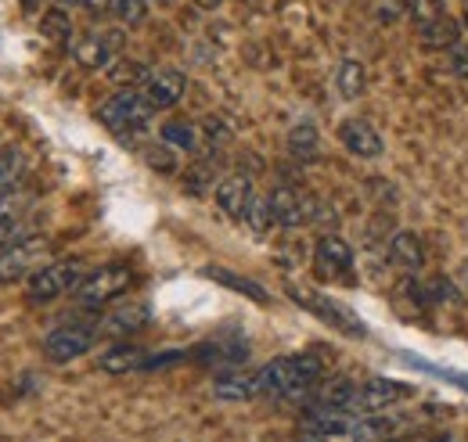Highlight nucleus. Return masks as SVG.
I'll return each instance as SVG.
<instances>
[{"label":"nucleus","mask_w":468,"mask_h":442,"mask_svg":"<svg viewBox=\"0 0 468 442\" xmlns=\"http://www.w3.org/2000/svg\"><path fill=\"white\" fill-rule=\"evenodd\" d=\"M267 198H271V209H274V223H278L282 230H299V226L314 223L317 205H321L314 195H306L303 187H292V184L274 187Z\"/></svg>","instance_id":"7"},{"label":"nucleus","mask_w":468,"mask_h":442,"mask_svg":"<svg viewBox=\"0 0 468 442\" xmlns=\"http://www.w3.org/2000/svg\"><path fill=\"white\" fill-rule=\"evenodd\" d=\"M159 141L170 144L174 152L195 155V152L202 148V126H195V122H187V119H166V122L159 126Z\"/></svg>","instance_id":"21"},{"label":"nucleus","mask_w":468,"mask_h":442,"mask_svg":"<svg viewBox=\"0 0 468 442\" xmlns=\"http://www.w3.org/2000/svg\"><path fill=\"white\" fill-rule=\"evenodd\" d=\"M462 26H465V29H468V11H465V18H462Z\"/></svg>","instance_id":"41"},{"label":"nucleus","mask_w":468,"mask_h":442,"mask_svg":"<svg viewBox=\"0 0 468 442\" xmlns=\"http://www.w3.org/2000/svg\"><path fill=\"white\" fill-rule=\"evenodd\" d=\"M15 234H18V220L15 216H0V252L15 241Z\"/></svg>","instance_id":"34"},{"label":"nucleus","mask_w":468,"mask_h":442,"mask_svg":"<svg viewBox=\"0 0 468 442\" xmlns=\"http://www.w3.org/2000/svg\"><path fill=\"white\" fill-rule=\"evenodd\" d=\"M410 388L404 382H389V378H364L353 392L350 414H386L393 403L408 399Z\"/></svg>","instance_id":"9"},{"label":"nucleus","mask_w":468,"mask_h":442,"mask_svg":"<svg viewBox=\"0 0 468 442\" xmlns=\"http://www.w3.org/2000/svg\"><path fill=\"white\" fill-rule=\"evenodd\" d=\"M451 68H454V72H458V76H468V51L465 47H454V51H451Z\"/></svg>","instance_id":"35"},{"label":"nucleus","mask_w":468,"mask_h":442,"mask_svg":"<svg viewBox=\"0 0 468 442\" xmlns=\"http://www.w3.org/2000/svg\"><path fill=\"white\" fill-rule=\"evenodd\" d=\"M231 126L228 122H220V119H206V126H202V144H209V152H220V148H228L231 144Z\"/></svg>","instance_id":"32"},{"label":"nucleus","mask_w":468,"mask_h":442,"mask_svg":"<svg viewBox=\"0 0 468 442\" xmlns=\"http://www.w3.org/2000/svg\"><path fill=\"white\" fill-rule=\"evenodd\" d=\"M252 198H256V187H252V176H245V173H228V176H220V184H217V191H213V202H217L220 213L231 216V220H245V209H249Z\"/></svg>","instance_id":"13"},{"label":"nucleus","mask_w":468,"mask_h":442,"mask_svg":"<svg viewBox=\"0 0 468 442\" xmlns=\"http://www.w3.org/2000/svg\"><path fill=\"white\" fill-rule=\"evenodd\" d=\"M83 7L90 11V18H101V15L112 11V0H83Z\"/></svg>","instance_id":"36"},{"label":"nucleus","mask_w":468,"mask_h":442,"mask_svg":"<svg viewBox=\"0 0 468 442\" xmlns=\"http://www.w3.org/2000/svg\"><path fill=\"white\" fill-rule=\"evenodd\" d=\"M462 33H465V26L454 15H440L436 22L418 26V44L429 47V51H454L458 40H462Z\"/></svg>","instance_id":"19"},{"label":"nucleus","mask_w":468,"mask_h":442,"mask_svg":"<svg viewBox=\"0 0 468 442\" xmlns=\"http://www.w3.org/2000/svg\"><path fill=\"white\" fill-rule=\"evenodd\" d=\"M353 270V248L339 234H324L314 245V274L321 280H343Z\"/></svg>","instance_id":"11"},{"label":"nucleus","mask_w":468,"mask_h":442,"mask_svg":"<svg viewBox=\"0 0 468 442\" xmlns=\"http://www.w3.org/2000/svg\"><path fill=\"white\" fill-rule=\"evenodd\" d=\"M144 159H148V166L159 169V173H176V159H174V148L170 144H155V148H148L144 152Z\"/></svg>","instance_id":"33"},{"label":"nucleus","mask_w":468,"mask_h":442,"mask_svg":"<svg viewBox=\"0 0 468 442\" xmlns=\"http://www.w3.org/2000/svg\"><path fill=\"white\" fill-rule=\"evenodd\" d=\"M289 299L299 302L303 310H310L314 317H321L324 324H332V328H339L343 334H353V338H364V324L353 317L346 306H339L335 299H328V295H321V291H310V288H299V284H289Z\"/></svg>","instance_id":"6"},{"label":"nucleus","mask_w":468,"mask_h":442,"mask_svg":"<svg viewBox=\"0 0 468 442\" xmlns=\"http://www.w3.org/2000/svg\"><path fill=\"white\" fill-rule=\"evenodd\" d=\"M51 259V241L33 234V237H15L4 252H0V284H15V280H29L40 267H48Z\"/></svg>","instance_id":"4"},{"label":"nucleus","mask_w":468,"mask_h":442,"mask_svg":"<svg viewBox=\"0 0 468 442\" xmlns=\"http://www.w3.org/2000/svg\"><path fill=\"white\" fill-rule=\"evenodd\" d=\"M130 284H133V270L122 267V263H109V267L87 270V277L76 284L72 299H76V306H83V310H105V306H112L116 299L126 295Z\"/></svg>","instance_id":"2"},{"label":"nucleus","mask_w":468,"mask_h":442,"mask_svg":"<svg viewBox=\"0 0 468 442\" xmlns=\"http://www.w3.org/2000/svg\"><path fill=\"white\" fill-rule=\"evenodd\" d=\"M410 22L414 26H425V22H436L440 15H447V0H404Z\"/></svg>","instance_id":"31"},{"label":"nucleus","mask_w":468,"mask_h":442,"mask_svg":"<svg viewBox=\"0 0 468 442\" xmlns=\"http://www.w3.org/2000/svg\"><path fill=\"white\" fill-rule=\"evenodd\" d=\"M148 321H152V306L148 302H119L112 310H105L101 317H94V328H98V338L122 342L130 334L144 332Z\"/></svg>","instance_id":"8"},{"label":"nucleus","mask_w":468,"mask_h":442,"mask_svg":"<svg viewBox=\"0 0 468 442\" xmlns=\"http://www.w3.org/2000/svg\"><path fill=\"white\" fill-rule=\"evenodd\" d=\"M389 442H421V439H389Z\"/></svg>","instance_id":"40"},{"label":"nucleus","mask_w":468,"mask_h":442,"mask_svg":"<svg viewBox=\"0 0 468 442\" xmlns=\"http://www.w3.org/2000/svg\"><path fill=\"white\" fill-rule=\"evenodd\" d=\"M339 144L356 155V159H378L386 152V141L382 133L367 122V119H343L339 122Z\"/></svg>","instance_id":"14"},{"label":"nucleus","mask_w":468,"mask_h":442,"mask_svg":"<svg viewBox=\"0 0 468 442\" xmlns=\"http://www.w3.org/2000/svg\"><path fill=\"white\" fill-rule=\"evenodd\" d=\"M152 115H155V109L144 101V94H141L137 87L116 90V94L98 109L101 126H105L109 133H116L119 141H126V144L141 141V133L152 126Z\"/></svg>","instance_id":"1"},{"label":"nucleus","mask_w":468,"mask_h":442,"mask_svg":"<svg viewBox=\"0 0 468 442\" xmlns=\"http://www.w3.org/2000/svg\"><path fill=\"white\" fill-rule=\"evenodd\" d=\"M22 4H26V7H37V4H40V0H22Z\"/></svg>","instance_id":"39"},{"label":"nucleus","mask_w":468,"mask_h":442,"mask_svg":"<svg viewBox=\"0 0 468 442\" xmlns=\"http://www.w3.org/2000/svg\"><path fill=\"white\" fill-rule=\"evenodd\" d=\"M87 277V267L80 259H55L48 267H40L37 274L26 280V299L33 306H48L61 295L76 291V284Z\"/></svg>","instance_id":"3"},{"label":"nucleus","mask_w":468,"mask_h":442,"mask_svg":"<svg viewBox=\"0 0 468 442\" xmlns=\"http://www.w3.org/2000/svg\"><path fill=\"white\" fill-rule=\"evenodd\" d=\"M241 223H245L252 234H260V237H263V234H271V230L278 226V223H274V209H271V198H267V195H256V198L249 202L245 220Z\"/></svg>","instance_id":"27"},{"label":"nucleus","mask_w":468,"mask_h":442,"mask_svg":"<svg viewBox=\"0 0 468 442\" xmlns=\"http://www.w3.org/2000/svg\"><path fill=\"white\" fill-rule=\"evenodd\" d=\"M94 345H98L94 321H72V324H61L55 332H48V338H44V356L51 363H72V360L87 356Z\"/></svg>","instance_id":"5"},{"label":"nucleus","mask_w":468,"mask_h":442,"mask_svg":"<svg viewBox=\"0 0 468 442\" xmlns=\"http://www.w3.org/2000/svg\"><path fill=\"white\" fill-rule=\"evenodd\" d=\"M137 90L144 94V101H148L155 111H166L184 98L187 79H184V72H176V68H152Z\"/></svg>","instance_id":"12"},{"label":"nucleus","mask_w":468,"mask_h":442,"mask_svg":"<svg viewBox=\"0 0 468 442\" xmlns=\"http://www.w3.org/2000/svg\"><path fill=\"white\" fill-rule=\"evenodd\" d=\"M22 169H26V163L18 152H0V195H11L18 187Z\"/></svg>","instance_id":"28"},{"label":"nucleus","mask_w":468,"mask_h":442,"mask_svg":"<svg viewBox=\"0 0 468 442\" xmlns=\"http://www.w3.org/2000/svg\"><path fill=\"white\" fill-rule=\"evenodd\" d=\"M112 15H116L119 26L133 29L148 18V0H112Z\"/></svg>","instance_id":"30"},{"label":"nucleus","mask_w":468,"mask_h":442,"mask_svg":"<svg viewBox=\"0 0 468 442\" xmlns=\"http://www.w3.org/2000/svg\"><path fill=\"white\" fill-rule=\"evenodd\" d=\"M224 0H195V7H202V11H217Z\"/></svg>","instance_id":"38"},{"label":"nucleus","mask_w":468,"mask_h":442,"mask_svg":"<svg viewBox=\"0 0 468 442\" xmlns=\"http://www.w3.org/2000/svg\"><path fill=\"white\" fill-rule=\"evenodd\" d=\"M386 259H389V267H397L404 274H418L425 263V245L414 230H397L386 241Z\"/></svg>","instance_id":"17"},{"label":"nucleus","mask_w":468,"mask_h":442,"mask_svg":"<svg viewBox=\"0 0 468 442\" xmlns=\"http://www.w3.org/2000/svg\"><path fill=\"white\" fill-rule=\"evenodd\" d=\"M0 152H4V148H0Z\"/></svg>","instance_id":"42"},{"label":"nucleus","mask_w":468,"mask_h":442,"mask_svg":"<svg viewBox=\"0 0 468 442\" xmlns=\"http://www.w3.org/2000/svg\"><path fill=\"white\" fill-rule=\"evenodd\" d=\"M191 360H198V363H206V367H217V371H224V367H241V363L249 360V345H245V342H202V345L191 353Z\"/></svg>","instance_id":"20"},{"label":"nucleus","mask_w":468,"mask_h":442,"mask_svg":"<svg viewBox=\"0 0 468 442\" xmlns=\"http://www.w3.org/2000/svg\"><path fill=\"white\" fill-rule=\"evenodd\" d=\"M148 72H152L148 65H141V61H130V58H119L116 65L109 68V76L116 79L119 87H122V83H126V87H141Z\"/></svg>","instance_id":"29"},{"label":"nucleus","mask_w":468,"mask_h":442,"mask_svg":"<svg viewBox=\"0 0 468 442\" xmlns=\"http://www.w3.org/2000/svg\"><path fill=\"white\" fill-rule=\"evenodd\" d=\"M217 184H220V159L213 152L202 155L195 166L184 173V187L191 195H209V191H217Z\"/></svg>","instance_id":"23"},{"label":"nucleus","mask_w":468,"mask_h":442,"mask_svg":"<svg viewBox=\"0 0 468 442\" xmlns=\"http://www.w3.org/2000/svg\"><path fill=\"white\" fill-rule=\"evenodd\" d=\"M119 47H122V37H119V33H101V29H94V33H87V37H80V40L72 44V58H76L83 68H90V72H109L119 61Z\"/></svg>","instance_id":"10"},{"label":"nucleus","mask_w":468,"mask_h":442,"mask_svg":"<svg viewBox=\"0 0 468 442\" xmlns=\"http://www.w3.org/2000/svg\"><path fill=\"white\" fill-rule=\"evenodd\" d=\"M213 395L224 399V403H249V399L263 395L260 392V374L256 371H241V367H224L213 378Z\"/></svg>","instance_id":"16"},{"label":"nucleus","mask_w":468,"mask_h":442,"mask_svg":"<svg viewBox=\"0 0 468 442\" xmlns=\"http://www.w3.org/2000/svg\"><path fill=\"white\" fill-rule=\"evenodd\" d=\"M51 7H61V11H76V7H83V0H51Z\"/></svg>","instance_id":"37"},{"label":"nucleus","mask_w":468,"mask_h":442,"mask_svg":"<svg viewBox=\"0 0 468 442\" xmlns=\"http://www.w3.org/2000/svg\"><path fill=\"white\" fill-rule=\"evenodd\" d=\"M202 274L209 277V280H217V284H228L231 291H238V295H249L252 302H260V306H267L271 302V295L256 284V280H249V277H238V274H231V270H220V267H206Z\"/></svg>","instance_id":"26"},{"label":"nucleus","mask_w":468,"mask_h":442,"mask_svg":"<svg viewBox=\"0 0 468 442\" xmlns=\"http://www.w3.org/2000/svg\"><path fill=\"white\" fill-rule=\"evenodd\" d=\"M335 87H339V98L343 101L364 98V90H367V68L356 58H343L339 68H335Z\"/></svg>","instance_id":"24"},{"label":"nucleus","mask_w":468,"mask_h":442,"mask_svg":"<svg viewBox=\"0 0 468 442\" xmlns=\"http://www.w3.org/2000/svg\"><path fill=\"white\" fill-rule=\"evenodd\" d=\"M144 363H148V353L141 345H130L126 338L109 345L101 356H98V367L105 374H144Z\"/></svg>","instance_id":"18"},{"label":"nucleus","mask_w":468,"mask_h":442,"mask_svg":"<svg viewBox=\"0 0 468 442\" xmlns=\"http://www.w3.org/2000/svg\"><path fill=\"white\" fill-rule=\"evenodd\" d=\"M256 374H260V392L267 399H292L295 382H299V363H295V356H278V360L263 363Z\"/></svg>","instance_id":"15"},{"label":"nucleus","mask_w":468,"mask_h":442,"mask_svg":"<svg viewBox=\"0 0 468 442\" xmlns=\"http://www.w3.org/2000/svg\"><path fill=\"white\" fill-rule=\"evenodd\" d=\"M40 33H44L51 44H58V47H72V44H76L72 18H69V11H61V7L44 11V18H40Z\"/></svg>","instance_id":"25"},{"label":"nucleus","mask_w":468,"mask_h":442,"mask_svg":"<svg viewBox=\"0 0 468 442\" xmlns=\"http://www.w3.org/2000/svg\"><path fill=\"white\" fill-rule=\"evenodd\" d=\"M285 144H289V155H292L295 163H317V159H321V133H317L314 122L292 126Z\"/></svg>","instance_id":"22"}]
</instances>
